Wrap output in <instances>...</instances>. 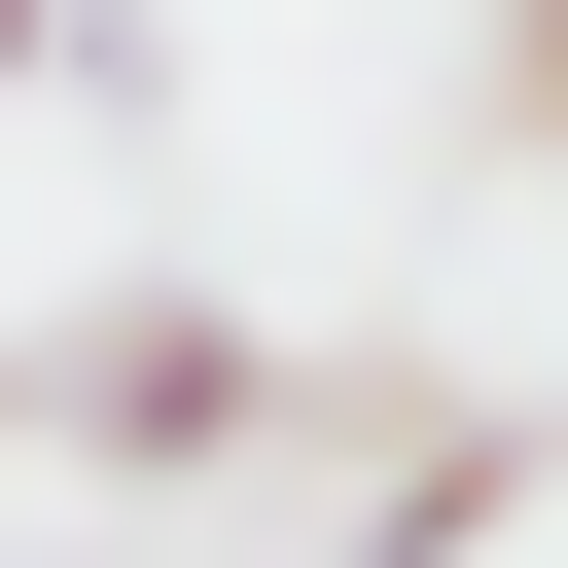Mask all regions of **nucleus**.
Returning a JSON list of instances; mask_svg holds the SVG:
<instances>
[{
  "mask_svg": "<svg viewBox=\"0 0 568 568\" xmlns=\"http://www.w3.org/2000/svg\"><path fill=\"white\" fill-rule=\"evenodd\" d=\"M36 426H71V462H248V320H213V284H142L106 355H36Z\"/></svg>",
  "mask_w": 568,
  "mask_h": 568,
  "instance_id": "f257e3e1",
  "label": "nucleus"
},
{
  "mask_svg": "<svg viewBox=\"0 0 568 568\" xmlns=\"http://www.w3.org/2000/svg\"><path fill=\"white\" fill-rule=\"evenodd\" d=\"M0 426H36V320H0Z\"/></svg>",
  "mask_w": 568,
  "mask_h": 568,
  "instance_id": "20e7f679",
  "label": "nucleus"
},
{
  "mask_svg": "<svg viewBox=\"0 0 568 568\" xmlns=\"http://www.w3.org/2000/svg\"><path fill=\"white\" fill-rule=\"evenodd\" d=\"M36 36H71V0H0V71H36Z\"/></svg>",
  "mask_w": 568,
  "mask_h": 568,
  "instance_id": "7ed1b4c3",
  "label": "nucleus"
},
{
  "mask_svg": "<svg viewBox=\"0 0 568 568\" xmlns=\"http://www.w3.org/2000/svg\"><path fill=\"white\" fill-rule=\"evenodd\" d=\"M532 142H568V0H532Z\"/></svg>",
  "mask_w": 568,
  "mask_h": 568,
  "instance_id": "f03ea898",
  "label": "nucleus"
}]
</instances>
